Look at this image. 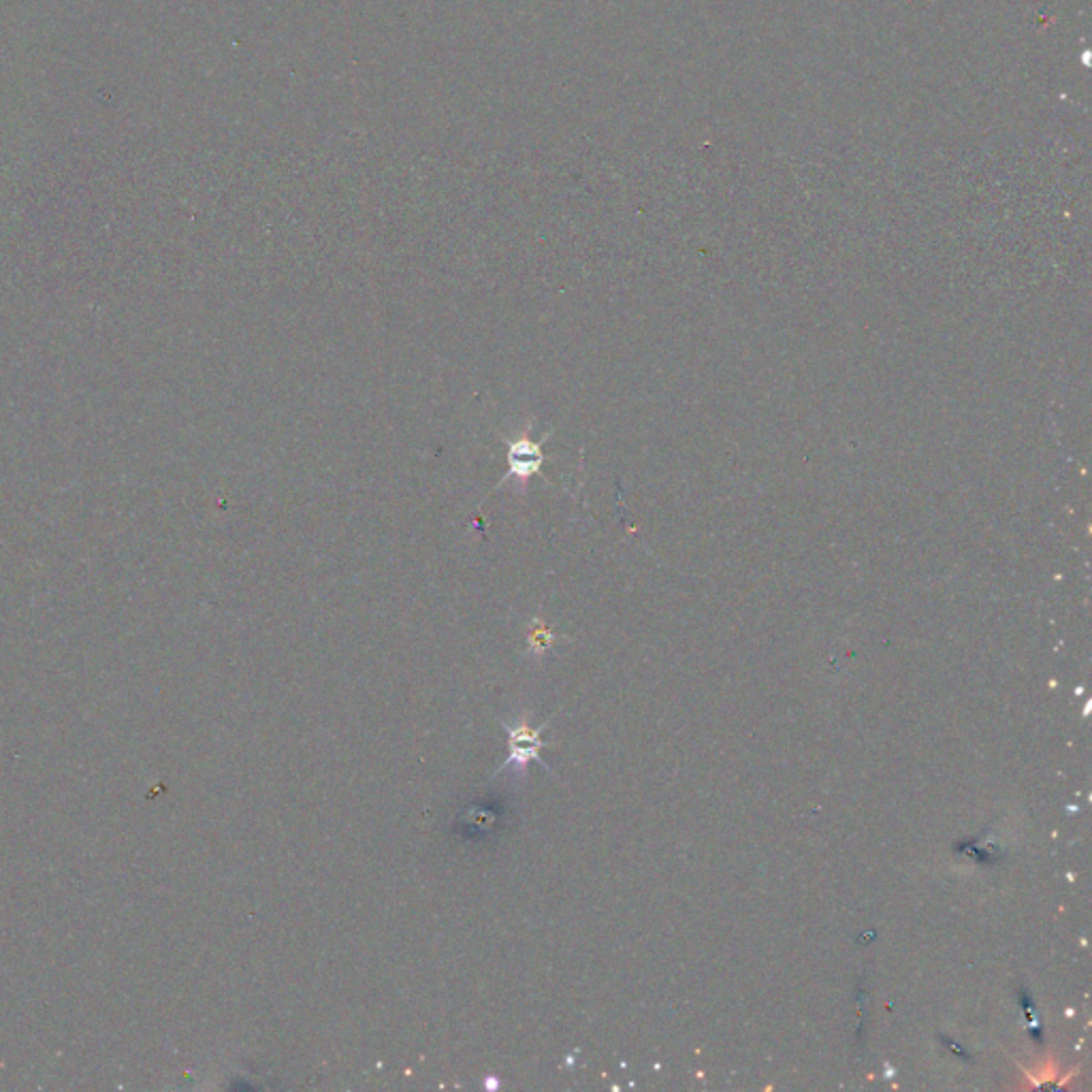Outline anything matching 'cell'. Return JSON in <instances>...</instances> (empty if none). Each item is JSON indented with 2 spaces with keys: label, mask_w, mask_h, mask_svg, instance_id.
<instances>
[{
  "label": "cell",
  "mask_w": 1092,
  "mask_h": 1092,
  "mask_svg": "<svg viewBox=\"0 0 1092 1092\" xmlns=\"http://www.w3.org/2000/svg\"><path fill=\"white\" fill-rule=\"evenodd\" d=\"M499 724H502V728L506 730V734H508V751H510V755H508V759H504V764L499 766L498 773H495V775H499L502 770H508L512 766V770L516 773V777H525V775H527V766H529V762H532V759L540 762L542 769H546L549 773L553 775V770L549 769V764H546L544 759L540 758L542 747L551 745V742L542 738V732L546 730L549 721H544V724L538 725V728H536V725L529 724L527 715H521L519 720H516L515 725L508 724V721H504V720H499Z\"/></svg>",
  "instance_id": "cell-1"
},
{
  "label": "cell",
  "mask_w": 1092,
  "mask_h": 1092,
  "mask_svg": "<svg viewBox=\"0 0 1092 1092\" xmlns=\"http://www.w3.org/2000/svg\"><path fill=\"white\" fill-rule=\"evenodd\" d=\"M546 438H542L540 442H533L529 440L527 433H523L515 442H508V472L504 474V480L515 476L525 483L533 474H538L542 463H544V453H542V442Z\"/></svg>",
  "instance_id": "cell-2"
},
{
  "label": "cell",
  "mask_w": 1092,
  "mask_h": 1092,
  "mask_svg": "<svg viewBox=\"0 0 1092 1092\" xmlns=\"http://www.w3.org/2000/svg\"><path fill=\"white\" fill-rule=\"evenodd\" d=\"M551 643H553L551 631L542 626V621H533V630L532 634H529V644H532L533 651L536 653L546 651V648L551 647Z\"/></svg>",
  "instance_id": "cell-3"
}]
</instances>
